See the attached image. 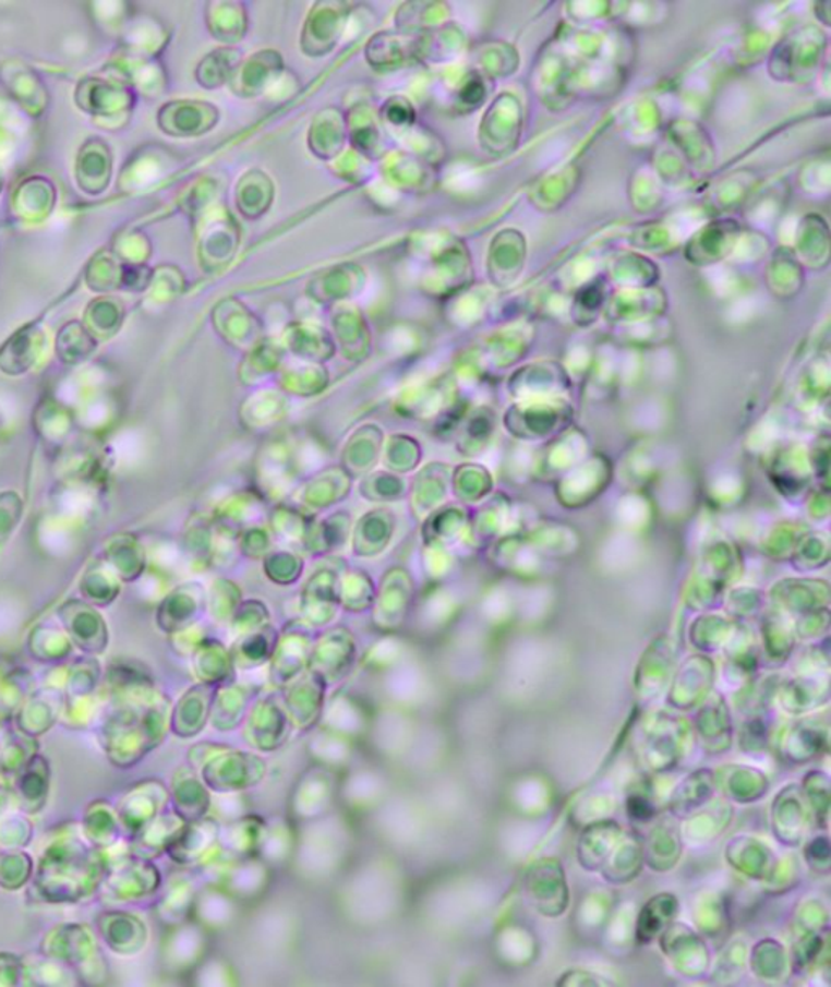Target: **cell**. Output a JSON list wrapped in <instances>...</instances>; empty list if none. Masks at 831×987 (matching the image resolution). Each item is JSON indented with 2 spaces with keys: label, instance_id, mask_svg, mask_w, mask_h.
<instances>
[{
  "label": "cell",
  "instance_id": "4",
  "mask_svg": "<svg viewBox=\"0 0 831 987\" xmlns=\"http://www.w3.org/2000/svg\"><path fill=\"white\" fill-rule=\"evenodd\" d=\"M207 746V744H205ZM212 753L194 766L201 767L202 778L216 793L248 790L264 780L267 762L254 754L239 753L221 746H209Z\"/></svg>",
  "mask_w": 831,
  "mask_h": 987
},
{
  "label": "cell",
  "instance_id": "6",
  "mask_svg": "<svg viewBox=\"0 0 831 987\" xmlns=\"http://www.w3.org/2000/svg\"><path fill=\"white\" fill-rule=\"evenodd\" d=\"M168 801L169 793L161 781L145 780L134 784L116 807L122 829L134 835L145 823L162 813Z\"/></svg>",
  "mask_w": 831,
  "mask_h": 987
},
{
  "label": "cell",
  "instance_id": "10",
  "mask_svg": "<svg viewBox=\"0 0 831 987\" xmlns=\"http://www.w3.org/2000/svg\"><path fill=\"white\" fill-rule=\"evenodd\" d=\"M99 936L118 955H137L148 942V929L140 917L128 912H105L96 920Z\"/></svg>",
  "mask_w": 831,
  "mask_h": 987
},
{
  "label": "cell",
  "instance_id": "15",
  "mask_svg": "<svg viewBox=\"0 0 831 987\" xmlns=\"http://www.w3.org/2000/svg\"><path fill=\"white\" fill-rule=\"evenodd\" d=\"M184 823L176 813L159 814L132 835V854L143 859H155L159 854L166 853L169 843L178 835Z\"/></svg>",
  "mask_w": 831,
  "mask_h": 987
},
{
  "label": "cell",
  "instance_id": "20",
  "mask_svg": "<svg viewBox=\"0 0 831 987\" xmlns=\"http://www.w3.org/2000/svg\"><path fill=\"white\" fill-rule=\"evenodd\" d=\"M38 750V739L22 733L15 726L0 733V772L15 777Z\"/></svg>",
  "mask_w": 831,
  "mask_h": 987
},
{
  "label": "cell",
  "instance_id": "21",
  "mask_svg": "<svg viewBox=\"0 0 831 987\" xmlns=\"http://www.w3.org/2000/svg\"><path fill=\"white\" fill-rule=\"evenodd\" d=\"M278 640V634L274 627H262L254 634L245 635L236 647V661L241 667L264 664L277 650Z\"/></svg>",
  "mask_w": 831,
  "mask_h": 987
},
{
  "label": "cell",
  "instance_id": "9",
  "mask_svg": "<svg viewBox=\"0 0 831 987\" xmlns=\"http://www.w3.org/2000/svg\"><path fill=\"white\" fill-rule=\"evenodd\" d=\"M218 689V684L202 683L181 697L169 720V727L176 736L189 739L204 731L212 717L213 702Z\"/></svg>",
  "mask_w": 831,
  "mask_h": 987
},
{
  "label": "cell",
  "instance_id": "17",
  "mask_svg": "<svg viewBox=\"0 0 831 987\" xmlns=\"http://www.w3.org/2000/svg\"><path fill=\"white\" fill-rule=\"evenodd\" d=\"M82 830L86 842L96 850H105V847L115 845L119 840V832H121V822H119L116 807L105 799L93 801L86 807L85 816H83Z\"/></svg>",
  "mask_w": 831,
  "mask_h": 987
},
{
  "label": "cell",
  "instance_id": "1",
  "mask_svg": "<svg viewBox=\"0 0 831 987\" xmlns=\"http://www.w3.org/2000/svg\"><path fill=\"white\" fill-rule=\"evenodd\" d=\"M106 870L101 851L85 845L76 836H61L39 860L35 890L43 902L52 905L79 903L98 892Z\"/></svg>",
  "mask_w": 831,
  "mask_h": 987
},
{
  "label": "cell",
  "instance_id": "22",
  "mask_svg": "<svg viewBox=\"0 0 831 987\" xmlns=\"http://www.w3.org/2000/svg\"><path fill=\"white\" fill-rule=\"evenodd\" d=\"M99 717H105V702L93 694L86 696H65L61 723L72 730H86Z\"/></svg>",
  "mask_w": 831,
  "mask_h": 987
},
{
  "label": "cell",
  "instance_id": "29",
  "mask_svg": "<svg viewBox=\"0 0 831 987\" xmlns=\"http://www.w3.org/2000/svg\"><path fill=\"white\" fill-rule=\"evenodd\" d=\"M189 902H191V895H189L188 887H172L159 903V916L168 924H178L188 913Z\"/></svg>",
  "mask_w": 831,
  "mask_h": 987
},
{
  "label": "cell",
  "instance_id": "30",
  "mask_svg": "<svg viewBox=\"0 0 831 987\" xmlns=\"http://www.w3.org/2000/svg\"><path fill=\"white\" fill-rule=\"evenodd\" d=\"M22 959L10 952H0V987L19 985Z\"/></svg>",
  "mask_w": 831,
  "mask_h": 987
},
{
  "label": "cell",
  "instance_id": "14",
  "mask_svg": "<svg viewBox=\"0 0 831 987\" xmlns=\"http://www.w3.org/2000/svg\"><path fill=\"white\" fill-rule=\"evenodd\" d=\"M171 799L174 813L184 822H195L207 816L212 797L207 784L202 783L192 769H181L172 780Z\"/></svg>",
  "mask_w": 831,
  "mask_h": 987
},
{
  "label": "cell",
  "instance_id": "24",
  "mask_svg": "<svg viewBox=\"0 0 831 987\" xmlns=\"http://www.w3.org/2000/svg\"><path fill=\"white\" fill-rule=\"evenodd\" d=\"M68 627L73 640L79 647L92 653H99L106 647V629L101 619L95 614L80 613L79 616L68 617Z\"/></svg>",
  "mask_w": 831,
  "mask_h": 987
},
{
  "label": "cell",
  "instance_id": "3",
  "mask_svg": "<svg viewBox=\"0 0 831 987\" xmlns=\"http://www.w3.org/2000/svg\"><path fill=\"white\" fill-rule=\"evenodd\" d=\"M39 952L65 963L82 985L99 986L108 982V965L86 924L68 923L52 927L41 942Z\"/></svg>",
  "mask_w": 831,
  "mask_h": 987
},
{
  "label": "cell",
  "instance_id": "28",
  "mask_svg": "<svg viewBox=\"0 0 831 987\" xmlns=\"http://www.w3.org/2000/svg\"><path fill=\"white\" fill-rule=\"evenodd\" d=\"M29 694L28 677H7L0 683V720L13 718Z\"/></svg>",
  "mask_w": 831,
  "mask_h": 987
},
{
  "label": "cell",
  "instance_id": "5",
  "mask_svg": "<svg viewBox=\"0 0 831 987\" xmlns=\"http://www.w3.org/2000/svg\"><path fill=\"white\" fill-rule=\"evenodd\" d=\"M159 886L161 874L155 864L149 859L129 854L108 866L99 889L103 890V895L112 902H132L153 895Z\"/></svg>",
  "mask_w": 831,
  "mask_h": 987
},
{
  "label": "cell",
  "instance_id": "23",
  "mask_svg": "<svg viewBox=\"0 0 831 987\" xmlns=\"http://www.w3.org/2000/svg\"><path fill=\"white\" fill-rule=\"evenodd\" d=\"M35 872L32 856L22 850L7 851L0 856V889L15 892L23 889Z\"/></svg>",
  "mask_w": 831,
  "mask_h": 987
},
{
  "label": "cell",
  "instance_id": "2",
  "mask_svg": "<svg viewBox=\"0 0 831 987\" xmlns=\"http://www.w3.org/2000/svg\"><path fill=\"white\" fill-rule=\"evenodd\" d=\"M171 703L158 696L142 702L109 706L99 727L106 757L118 769H132L165 739Z\"/></svg>",
  "mask_w": 831,
  "mask_h": 987
},
{
  "label": "cell",
  "instance_id": "12",
  "mask_svg": "<svg viewBox=\"0 0 831 987\" xmlns=\"http://www.w3.org/2000/svg\"><path fill=\"white\" fill-rule=\"evenodd\" d=\"M13 790L19 797L20 809L36 814L45 807L51 791V766L41 754H35L13 780Z\"/></svg>",
  "mask_w": 831,
  "mask_h": 987
},
{
  "label": "cell",
  "instance_id": "7",
  "mask_svg": "<svg viewBox=\"0 0 831 987\" xmlns=\"http://www.w3.org/2000/svg\"><path fill=\"white\" fill-rule=\"evenodd\" d=\"M292 721L277 696L267 697L254 707L248 721V739L258 750L270 753L286 743Z\"/></svg>",
  "mask_w": 831,
  "mask_h": 987
},
{
  "label": "cell",
  "instance_id": "18",
  "mask_svg": "<svg viewBox=\"0 0 831 987\" xmlns=\"http://www.w3.org/2000/svg\"><path fill=\"white\" fill-rule=\"evenodd\" d=\"M20 983L26 986H72L79 983L75 973L65 963L45 955L43 952L29 953L22 959Z\"/></svg>",
  "mask_w": 831,
  "mask_h": 987
},
{
  "label": "cell",
  "instance_id": "26",
  "mask_svg": "<svg viewBox=\"0 0 831 987\" xmlns=\"http://www.w3.org/2000/svg\"><path fill=\"white\" fill-rule=\"evenodd\" d=\"M33 823L26 817L12 813L0 817V847L3 850H22L32 842Z\"/></svg>",
  "mask_w": 831,
  "mask_h": 987
},
{
  "label": "cell",
  "instance_id": "11",
  "mask_svg": "<svg viewBox=\"0 0 831 987\" xmlns=\"http://www.w3.org/2000/svg\"><path fill=\"white\" fill-rule=\"evenodd\" d=\"M325 687H327V683L317 674L309 671L285 690L282 700H285L292 726L308 730L312 724L317 723L322 706H324Z\"/></svg>",
  "mask_w": 831,
  "mask_h": 987
},
{
  "label": "cell",
  "instance_id": "31",
  "mask_svg": "<svg viewBox=\"0 0 831 987\" xmlns=\"http://www.w3.org/2000/svg\"><path fill=\"white\" fill-rule=\"evenodd\" d=\"M16 809H20V804L15 790L7 784H0V817L15 813Z\"/></svg>",
  "mask_w": 831,
  "mask_h": 987
},
{
  "label": "cell",
  "instance_id": "8",
  "mask_svg": "<svg viewBox=\"0 0 831 987\" xmlns=\"http://www.w3.org/2000/svg\"><path fill=\"white\" fill-rule=\"evenodd\" d=\"M64 703V690L43 687L26 697L23 706L13 714V724L16 730L38 739L61 721Z\"/></svg>",
  "mask_w": 831,
  "mask_h": 987
},
{
  "label": "cell",
  "instance_id": "19",
  "mask_svg": "<svg viewBox=\"0 0 831 987\" xmlns=\"http://www.w3.org/2000/svg\"><path fill=\"white\" fill-rule=\"evenodd\" d=\"M252 690L248 687H226L218 689L212 708V723L216 730H234L241 723L242 714L251 702Z\"/></svg>",
  "mask_w": 831,
  "mask_h": 987
},
{
  "label": "cell",
  "instance_id": "27",
  "mask_svg": "<svg viewBox=\"0 0 831 987\" xmlns=\"http://www.w3.org/2000/svg\"><path fill=\"white\" fill-rule=\"evenodd\" d=\"M99 676H101V671L96 661L85 660L80 663L76 661L65 681V696H86V694L95 693Z\"/></svg>",
  "mask_w": 831,
  "mask_h": 987
},
{
  "label": "cell",
  "instance_id": "16",
  "mask_svg": "<svg viewBox=\"0 0 831 987\" xmlns=\"http://www.w3.org/2000/svg\"><path fill=\"white\" fill-rule=\"evenodd\" d=\"M330 640H322L311 657L312 673L321 676L325 683L340 679L354 658V645L349 635H330Z\"/></svg>",
  "mask_w": 831,
  "mask_h": 987
},
{
  "label": "cell",
  "instance_id": "13",
  "mask_svg": "<svg viewBox=\"0 0 831 987\" xmlns=\"http://www.w3.org/2000/svg\"><path fill=\"white\" fill-rule=\"evenodd\" d=\"M218 836L219 827L215 820L204 817L195 822H185L178 835L169 843L166 853L174 863L194 864L205 857Z\"/></svg>",
  "mask_w": 831,
  "mask_h": 987
},
{
  "label": "cell",
  "instance_id": "32",
  "mask_svg": "<svg viewBox=\"0 0 831 987\" xmlns=\"http://www.w3.org/2000/svg\"><path fill=\"white\" fill-rule=\"evenodd\" d=\"M0 773H2V772H0Z\"/></svg>",
  "mask_w": 831,
  "mask_h": 987
},
{
  "label": "cell",
  "instance_id": "25",
  "mask_svg": "<svg viewBox=\"0 0 831 987\" xmlns=\"http://www.w3.org/2000/svg\"><path fill=\"white\" fill-rule=\"evenodd\" d=\"M197 660V673L202 683L219 684L232 676V663L225 648L218 643L201 647Z\"/></svg>",
  "mask_w": 831,
  "mask_h": 987
}]
</instances>
